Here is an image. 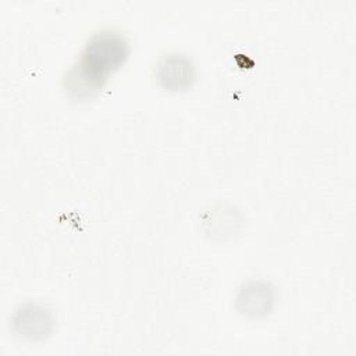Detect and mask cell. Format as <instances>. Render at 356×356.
Wrapping results in <instances>:
<instances>
[{"label": "cell", "mask_w": 356, "mask_h": 356, "mask_svg": "<svg viewBox=\"0 0 356 356\" xmlns=\"http://www.w3.org/2000/svg\"><path fill=\"white\" fill-rule=\"evenodd\" d=\"M127 54L124 38L114 31L95 33L81 53L76 65L67 75V88L75 95H90L102 86L107 74L114 70Z\"/></svg>", "instance_id": "1"}, {"label": "cell", "mask_w": 356, "mask_h": 356, "mask_svg": "<svg viewBox=\"0 0 356 356\" xmlns=\"http://www.w3.org/2000/svg\"><path fill=\"white\" fill-rule=\"evenodd\" d=\"M13 325L21 337L38 339L51 331L53 316L43 305L25 303L15 312Z\"/></svg>", "instance_id": "2"}, {"label": "cell", "mask_w": 356, "mask_h": 356, "mask_svg": "<svg viewBox=\"0 0 356 356\" xmlns=\"http://www.w3.org/2000/svg\"><path fill=\"white\" fill-rule=\"evenodd\" d=\"M157 76L164 88L182 89L189 86L195 79V70L188 57L170 53L159 63Z\"/></svg>", "instance_id": "3"}, {"label": "cell", "mask_w": 356, "mask_h": 356, "mask_svg": "<svg viewBox=\"0 0 356 356\" xmlns=\"http://www.w3.org/2000/svg\"><path fill=\"white\" fill-rule=\"evenodd\" d=\"M274 299L273 288L264 281H248L239 289L236 305L241 313L260 317L268 313Z\"/></svg>", "instance_id": "4"}]
</instances>
